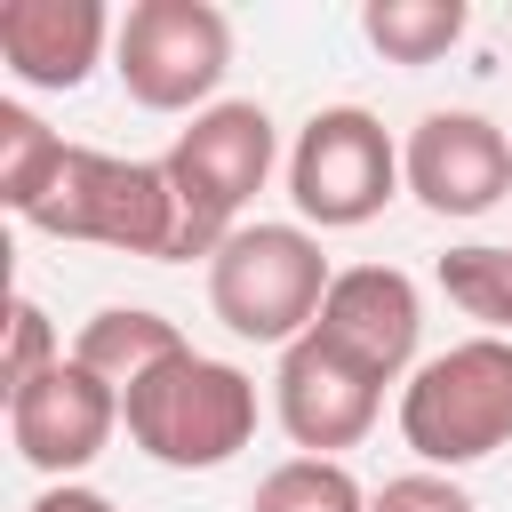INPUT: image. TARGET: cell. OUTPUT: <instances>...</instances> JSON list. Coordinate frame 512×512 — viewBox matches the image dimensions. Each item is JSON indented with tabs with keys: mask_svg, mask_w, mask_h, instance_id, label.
Returning a JSON list of instances; mask_svg holds the SVG:
<instances>
[{
	"mask_svg": "<svg viewBox=\"0 0 512 512\" xmlns=\"http://www.w3.org/2000/svg\"><path fill=\"white\" fill-rule=\"evenodd\" d=\"M184 352V336H176V320L168 312H152V304H104V312H88L80 320V336H72V360L80 368H96L104 384H136V376H152L160 360H176Z\"/></svg>",
	"mask_w": 512,
	"mask_h": 512,
	"instance_id": "4fadbf2b",
	"label": "cell"
},
{
	"mask_svg": "<svg viewBox=\"0 0 512 512\" xmlns=\"http://www.w3.org/2000/svg\"><path fill=\"white\" fill-rule=\"evenodd\" d=\"M312 336L328 352H344L352 368H368L376 384L416 376V336H424V296L400 264H344L328 280V304L312 320Z\"/></svg>",
	"mask_w": 512,
	"mask_h": 512,
	"instance_id": "9c48e42d",
	"label": "cell"
},
{
	"mask_svg": "<svg viewBox=\"0 0 512 512\" xmlns=\"http://www.w3.org/2000/svg\"><path fill=\"white\" fill-rule=\"evenodd\" d=\"M376 408H384V384L368 368H352L344 352H328L320 336H296L280 352V368H272V416H280V432L304 456L360 448L368 424H376Z\"/></svg>",
	"mask_w": 512,
	"mask_h": 512,
	"instance_id": "8fae6325",
	"label": "cell"
},
{
	"mask_svg": "<svg viewBox=\"0 0 512 512\" xmlns=\"http://www.w3.org/2000/svg\"><path fill=\"white\" fill-rule=\"evenodd\" d=\"M400 440L424 456V472L480 464L512 448V336H464L400 384Z\"/></svg>",
	"mask_w": 512,
	"mask_h": 512,
	"instance_id": "3957f363",
	"label": "cell"
},
{
	"mask_svg": "<svg viewBox=\"0 0 512 512\" xmlns=\"http://www.w3.org/2000/svg\"><path fill=\"white\" fill-rule=\"evenodd\" d=\"M120 432V384H104L96 368L80 360H56L48 376L16 384L8 392V440L32 472L48 480H72L104 456V440Z\"/></svg>",
	"mask_w": 512,
	"mask_h": 512,
	"instance_id": "ba28073f",
	"label": "cell"
},
{
	"mask_svg": "<svg viewBox=\"0 0 512 512\" xmlns=\"http://www.w3.org/2000/svg\"><path fill=\"white\" fill-rule=\"evenodd\" d=\"M400 176L432 216H488L512 192V136L488 112H424L400 144Z\"/></svg>",
	"mask_w": 512,
	"mask_h": 512,
	"instance_id": "30bf717a",
	"label": "cell"
},
{
	"mask_svg": "<svg viewBox=\"0 0 512 512\" xmlns=\"http://www.w3.org/2000/svg\"><path fill=\"white\" fill-rule=\"evenodd\" d=\"M248 512H368V488L344 472V456H288L256 480Z\"/></svg>",
	"mask_w": 512,
	"mask_h": 512,
	"instance_id": "2e32d148",
	"label": "cell"
},
{
	"mask_svg": "<svg viewBox=\"0 0 512 512\" xmlns=\"http://www.w3.org/2000/svg\"><path fill=\"white\" fill-rule=\"evenodd\" d=\"M400 184H408V176H400V144H392L384 120L360 112V104L312 112V120L296 128V144H288V200H296V216L320 224V232H352V224L384 216V200H392Z\"/></svg>",
	"mask_w": 512,
	"mask_h": 512,
	"instance_id": "52a82bcc",
	"label": "cell"
},
{
	"mask_svg": "<svg viewBox=\"0 0 512 512\" xmlns=\"http://www.w3.org/2000/svg\"><path fill=\"white\" fill-rule=\"evenodd\" d=\"M64 136L32 112V104H0V200L8 216H32V200L48 192V176L64 168Z\"/></svg>",
	"mask_w": 512,
	"mask_h": 512,
	"instance_id": "9a60e30c",
	"label": "cell"
},
{
	"mask_svg": "<svg viewBox=\"0 0 512 512\" xmlns=\"http://www.w3.org/2000/svg\"><path fill=\"white\" fill-rule=\"evenodd\" d=\"M112 40L104 0H0V64L24 88H80Z\"/></svg>",
	"mask_w": 512,
	"mask_h": 512,
	"instance_id": "7c38bea8",
	"label": "cell"
},
{
	"mask_svg": "<svg viewBox=\"0 0 512 512\" xmlns=\"http://www.w3.org/2000/svg\"><path fill=\"white\" fill-rule=\"evenodd\" d=\"M368 512H472V496L448 480V472H400L368 496Z\"/></svg>",
	"mask_w": 512,
	"mask_h": 512,
	"instance_id": "d6986e66",
	"label": "cell"
},
{
	"mask_svg": "<svg viewBox=\"0 0 512 512\" xmlns=\"http://www.w3.org/2000/svg\"><path fill=\"white\" fill-rule=\"evenodd\" d=\"M24 224L48 232V240H96V248H120V256L176 264V192H168L160 160H120V152L72 144Z\"/></svg>",
	"mask_w": 512,
	"mask_h": 512,
	"instance_id": "277c9868",
	"label": "cell"
},
{
	"mask_svg": "<svg viewBox=\"0 0 512 512\" xmlns=\"http://www.w3.org/2000/svg\"><path fill=\"white\" fill-rule=\"evenodd\" d=\"M360 32L384 64H440L464 40V0H368Z\"/></svg>",
	"mask_w": 512,
	"mask_h": 512,
	"instance_id": "5bb4252c",
	"label": "cell"
},
{
	"mask_svg": "<svg viewBox=\"0 0 512 512\" xmlns=\"http://www.w3.org/2000/svg\"><path fill=\"white\" fill-rule=\"evenodd\" d=\"M24 512H120V504H112L104 488H80V480H48V488H40Z\"/></svg>",
	"mask_w": 512,
	"mask_h": 512,
	"instance_id": "ffe728a7",
	"label": "cell"
},
{
	"mask_svg": "<svg viewBox=\"0 0 512 512\" xmlns=\"http://www.w3.org/2000/svg\"><path fill=\"white\" fill-rule=\"evenodd\" d=\"M328 256L312 240V224H240L216 256H208V312L240 336V344H296L312 336L320 304H328Z\"/></svg>",
	"mask_w": 512,
	"mask_h": 512,
	"instance_id": "5b68a950",
	"label": "cell"
},
{
	"mask_svg": "<svg viewBox=\"0 0 512 512\" xmlns=\"http://www.w3.org/2000/svg\"><path fill=\"white\" fill-rule=\"evenodd\" d=\"M120 424L152 464L216 472L256 440V384H248V368L208 360V352L184 344L176 360H160L152 376H136L120 392Z\"/></svg>",
	"mask_w": 512,
	"mask_h": 512,
	"instance_id": "7a4b0ae2",
	"label": "cell"
},
{
	"mask_svg": "<svg viewBox=\"0 0 512 512\" xmlns=\"http://www.w3.org/2000/svg\"><path fill=\"white\" fill-rule=\"evenodd\" d=\"M440 296L464 320H480V336H512V248H448Z\"/></svg>",
	"mask_w": 512,
	"mask_h": 512,
	"instance_id": "e0dca14e",
	"label": "cell"
},
{
	"mask_svg": "<svg viewBox=\"0 0 512 512\" xmlns=\"http://www.w3.org/2000/svg\"><path fill=\"white\" fill-rule=\"evenodd\" d=\"M56 360H64V344H56L48 312H40L32 296H16V304H8V392L32 384V376H48Z\"/></svg>",
	"mask_w": 512,
	"mask_h": 512,
	"instance_id": "ac0fdd59",
	"label": "cell"
},
{
	"mask_svg": "<svg viewBox=\"0 0 512 512\" xmlns=\"http://www.w3.org/2000/svg\"><path fill=\"white\" fill-rule=\"evenodd\" d=\"M112 72L144 112H208L232 72V16L216 0H136L120 16Z\"/></svg>",
	"mask_w": 512,
	"mask_h": 512,
	"instance_id": "8992f818",
	"label": "cell"
},
{
	"mask_svg": "<svg viewBox=\"0 0 512 512\" xmlns=\"http://www.w3.org/2000/svg\"><path fill=\"white\" fill-rule=\"evenodd\" d=\"M272 160H280V128L248 96H224V104L192 112V128H176V144L160 160L168 192H176V264L216 256L240 232V208L264 192Z\"/></svg>",
	"mask_w": 512,
	"mask_h": 512,
	"instance_id": "6da1fadb",
	"label": "cell"
}]
</instances>
